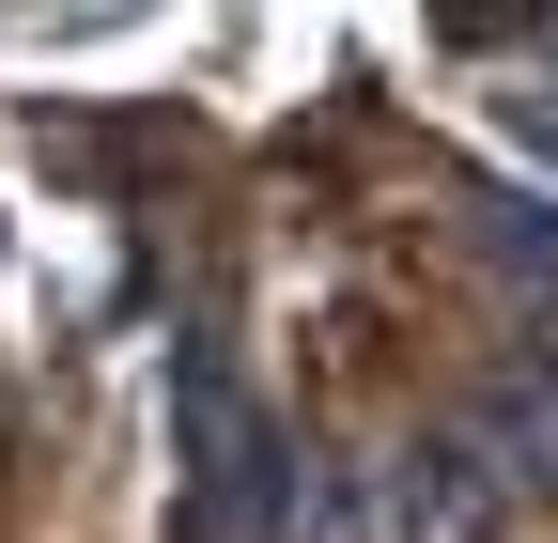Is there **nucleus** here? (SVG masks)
Wrapping results in <instances>:
<instances>
[{
    "instance_id": "nucleus-1",
    "label": "nucleus",
    "mask_w": 558,
    "mask_h": 543,
    "mask_svg": "<svg viewBox=\"0 0 558 543\" xmlns=\"http://www.w3.org/2000/svg\"><path fill=\"white\" fill-rule=\"evenodd\" d=\"M171 543H295V435L218 373V342L171 358Z\"/></svg>"
},
{
    "instance_id": "nucleus-2",
    "label": "nucleus",
    "mask_w": 558,
    "mask_h": 543,
    "mask_svg": "<svg viewBox=\"0 0 558 543\" xmlns=\"http://www.w3.org/2000/svg\"><path fill=\"white\" fill-rule=\"evenodd\" d=\"M373 512L388 543H512V482L481 466L465 420H418L403 450H373Z\"/></svg>"
},
{
    "instance_id": "nucleus-3",
    "label": "nucleus",
    "mask_w": 558,
    "mask_h": 543,
    "mask_svg": "<svg viewBox=\"0 0 558 543\" xmlns=\"http://www.w3.org/2000/svg\"><path fill=\"white\" fill-rule=\"evenodd\" d=\"M465 435H481V466H497L512 497H558V342H512L497 373H481Z\"/></svg>"
},
{
    "instance_id": "nucleus-4",
    "label": "nucleus",
    "mask_w": 558,
    "mask_h": 543,
    "mask_svg": "<svg viewBox=\"0 0 558 543\" xmlns=\"http://www.w3.org/2000/svg\"><path fill=\"white\" fill-rule=\"evenodd\" d=\"M295 543H388L373 450H295Z\"/></svg>"
}]
</instances>
